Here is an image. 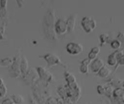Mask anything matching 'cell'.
I'll list each match as a JSON object with an SVG mask.
<instances>
[{"label":"cell","mask_w":124,"mask_h":104,"mask_svg":"<svg viewBox=\"0 0 124 104\" xmlns=\"http://www.w3.org/2000/svg\"><path fill=\"white\" fill-rule=\"evenodd\" d=\"M111 73V70L108 67L104 66L100 70V71L97 73V75H98L100 78H107L108 77V76H109V75H110Z\"/></svg>","instance_id":"obj_12"},{"label":"cell","mask_w":124,"mask_h":104,"mask_svg":"<svg viewBox=\"0 0 124 104\" xmlns=\"http://www.w3.org/2000/svg\"><path fill=\"white\" fill-rule=\"evenodd\" d=\"M91 62L92 61H91L89 58H85L83 61H82L79 68L80 73L83 74H88L89 72V66H90Z\"/></svg>","instance_id":"obj_11"},{"label":"cell","mask_w":124,"mask_h":104,"mask_svg":"<svg viewBox=\"0 0 124 104\" xmlns=\"http://www.w3.org/2000/svg\"><path fill=\"white\" fill-rule=\"evenodd\" d=\"M118 104H124V98L118 100Z\"/></svg>","instance_id":"obj_33"},{"label":"cell","mask_w":124,"mask_h":104,"mask_svg":"<svg viewBox=\"0 0 124 104\" xmlns=\"http://www.w3.org/2000/svg\"><path fill=\"white\" fill-rule=\"evenodd\" d=\"M105 95L106 96L108 97L109 99H111V98L113 97V91H114V89L113 88V86H112L111 85H109L105 86Z\"/></svg>","instance_id":"obj_20"},{"label":"cell","mask_w":124,"mask_h":104,"mask_svg":"<svg viewBox=\"0 0 124 104\" xmlns=\"http://www.w3.org/2000/svg\"><path fill=\"white\" fill-rule=\"evenodd\" d=\"M8 1L7 0H1L0 1V8L6 9Z\"/></svg>","instance_id":"obj_30"},{"label":"cell","mask_w":124,"mask_h":104,"mask_svg":"<svg viewBox=\"0 0 124 104\" xmlns=\"http://www.w3.org/2000/svg\"><path fill=\"white\" fill-rule=\"evenodd\" d=\"M46 104H60L58 102V99L54 97H49L47 99L46 102Z\"/></svg>","instance_id":"obj_24"},{"label":"cell","mask_w":124,"mask_h":104,"mask_svg":"<svg viewBox=\"0 0 124 104\" xmlns=\"http://www.w3.org/2000/svg\"><path fill=\"white\" fill-rule=\"evenodd\" d=\"M113 97L117 100L124 98V89L121 87L116 88L113 91Z\"/></svg>","instance_id":"obj_13"},{"label":"cell","mask_w":124,"mask_h":104,"mask_svg":"<svg viewBox=\"0 0 124 104\" xmlns=\"http://www.w3.org/2000/svg\"><path fill=\"white\" fill-rule=\"evenodd\" d=\"M21 56L17 55L14 58V62L11 66L9 68V75L13 78H17L21 76L20 63H21Z\"/></svg>","instance_id":"obj_1"},{"label":"cell","mask_w":124,"mask_h":104,"mask_svg":"<svg viewBox=\"0 0 124 104\" xmlns=\"http://www.w3.org/2000/svg\"><path fill=\"white\" fill-rule=\"evenodd\" d=\"M7 14V9L0 8V18H4Z\"/></svg>","instance_id":"obj_29"},{"label":"cell","mask_w":124,"mask_h":104,"mask_svg":"<svg viewBox=\"0 0 124 104\" xmlns=\"http://www.w3.org/2000/svg\"><path fill=\"white\" fill-rule=\"evenodd\" d=\"M96 89H97V91L99 94H100V95H105V86L102 85H98Z\"/></svg>","instance_id":"obj_23"},{"label":"cell","mask_w":124,"mask_h":104,"mask_svg":"<svg viewBox=\"0 0 124 104\" xmlns=\"http://www.w3.org/2000/svg\"><path fill=\"white\" fill-rule=\"evenodd\" d=\"M107 63L109 66L111 67H115L117 65V59L116 55V51L108 56Z\"/></svg>","instance_id":"obj_14"},{"label":"cell","mask_w":124,"mask_h":104,"mask_svg":"<svg viewBox=\"0 0 124 104\" xmlns=\"http://www.w3.org/2000/svg\"><path fill=\"white\" fill-rule=\"evenodd\" d=\"M35 69L40 80L47 83H51L53 81V75L45 67L42 66H38L35 68Z\"/></svg>","instance_id":"obj_4"},{"label":"cell","mask_w":124,"mask_h":104,"mask_svg":"<svg viewBox=\"0 0 124 104\" xmlns=\"http://www.w3.org/2000/svg\"><path fill=\"white\" fill-rule=\"evenodd\" d=\"M4 83V82H3V80L1 78H0V86L1 85H3Z\"/></svg>","instance_id":"obj_34"},{"label":"cell","mask_w":124,"mask_h":104,"mask_svg":"<svg viewBox=\"0 0 124 104\" xmlns=\"http://www.w3.org/2000/svg\"><path fill=\"white\" fill-rule=\"evenodd\" d=\"M14 62V58L11 57H6L3 58L0 61V65L4 67H10L13 64Z\"/></svg>","instance_id":"obj_15"},{"label":"cell","mask_w":124,"mask_h":104,"mask_svg":"<svg viewBox=\"0 0 124 104\" xmlns=\"http://www.w3.org/2000/svg\"><path fill=\"white\" fill-rule=\"evenodd\" d=\"M81 26L87 34H90L97 27V21L91 17H84L81 21Z\"/></svg>","instance_id":"obj_2"},{"label":"cell","mask_w":124,"mask_h":104,"mask_svg":"<svg viewBox=\"0 0 124 104\" xmlns=\"http://www.w3.org/2000/svg\"><path fill=\"white\" fill-rule=\"evenodd\" d=\"M66 50L70 55L76 56L82 53L83 47L78 43L70 42L66 46Z\"/></svg>","instance_id":"obj_6"},{"label":"cell","mask_w":124,"mask_h":104,"mask_svg":"<svg viewBox=\"0 0 124 104\" xmlns=\"http://www.w3.org/2000/svg\"><path fill=\"white\" fill-rule=\"evenodd\" d=\"M105 66L104 62L101 58H97L96 59L91 62L89 67L91 71L94 74H97L100 71L101 69Z\"/></svg>","instance_id":"obj_8"},{"label":"cell","mask_w":124,"mask_h":104,"mask_svg":"<svg viewBox=\"0 0 124 104\" xmlns=\"http://www.w3.org/2000/svg\"><path fill=\"white\" fill-rule=\"evenodd\" d=\"M77 15L76 14H71L66 20L68 29V33H72L74 31L75 27H76V20H77Z\"/></svg>","instance_id":"obj_10"},{"label":"cell","mask_w":124,"mask_h":104,"mask_svg":"<svg viewBox=\"0 0 124 104\" xmlns=\"http://www.w3.org/2000/svg\"><path fill=\"white\" fill-rule=\"evenodd\" d=\"M57 93H58V95L61 97L62 99L63 100V101H66L67 99H68L67 94H66V88H65V87H59V88L57 89Z\"/></svg>","instance_id":"obj_17"},{"label":"cell","mask_w":124,"mask_h":104,"mask_svg":"<svg viewBox=\"0 0 124 104\" xmlns=\"http://www.w3.org/2000/svg\"><path fill=\"white\" fill-rule=\"evenodd\" d=\"M117 64L121 66L124 65V55L117 58Z\"/></svg>","instance_id":"obj_31"},{"label":"cell","mask_w":124,"mask_h":104,"mask_svg":"<svg viewBox=\"0 0 124 104\" xmlns=\"http://www.w3.org/2000/svg\"><path fill=\"white\" fill-rule=\"evenodd\" d=\"M110 45L111 48L114 49V50L117 51L121 47L122 44L120 41L117 40V39H114V40H112L110 43Z\"/></svg>","instance_id":"obj_21"},{"label":"cell","mask_w":124,"mask_h":104,"mask_svg":"<svg viewBox=\"0 0 124 104\" xmlns=\"http://www.w3.org/2000/svg\"><path fill=\"white\" fill-rule=\"evenodd\" d=\"M91 51L94 53V54L98 55L99 54L100 51H101V48L99 47H94L93 48H92V49L91 50Z\"/></svg>","instance_id":"obj_28"},{"label":"cell","mask_w":124,"mask_h":104,"mask_svg":"<svg viewBox=\"0 0 124 104\" xmlns=\"http://www.w3.org/2000/svg\"><path fill=\"white\" fill-rule=\"evenodd\" d=\"M1 104H15L11 97H8L3 99L1 102Z\"/></svg>","instance_id":"obj_26"},{"label":"cell","mask_w":124,"mask_h":104,"mask_svg":"<svg viewBox=\"0 0 124 104\" xmlns=\"http://www.w3.org/2000/svg\"><path fill=\"white\" fill-rule=\"evenodd\" d=\"M10 97L12 98L15 104H21L24 102V100L23 97L20 94H13Z\"/></svg>","instance_id":"obj_18"},{"label":"cell","mask_w":124,"mask_h":104,"mask_svg":"<svg viewBox=\"0 0 124 104\" xmlns=\"http://www.w3.org/2000/svg\"><path fill=\"white\" fill-rule=\"evenodd\" d=\"M97 55L94 54V53H93V52H91V51H89V53H88V58H89V59H90L91 61H94V59H96V58H97Z\"/></svg>","instance_id":"obj_27"},{"label":"cell","mask_w":124,"mask_h":104,"mask_svg":"<svg viewBox=\"0 0 124 104\" xmlns=\"http://www.w3.org/2000/svg\"><path fill=\"white\" fill-rule=\"evenodd\" d=\"M55 14L53 9H49L45 14L43 20V28H54Z\"/></svg>","instance_id":"obj_3"},{"label":"cell","mask_w":124,"mask_h":104,"mask_svg":"<svg viewBox=\"0 0 124 104\" xmlns=\"http://www.w3.org/2000/svg\"><path fill=\"white\" fill-rule=\"evenodd\" d=\"M16 3H17V4L19 8H22L23 6L24 1H21V0H18V1H16Z\"/></svg>","instance_id":"obj_32"},{"label":"cell","mask_w":124,"mask_h":104,"mask_svg":"<svg viewBox=\"0 0 124 104\" xmlns=\"http://www.w3.org/2000/svg\"><path fill=\"white\" fill-rule=\"evenodd\" d=\"M7 92H8V89L5 85L4 84L3 85L0 86V98L5 97L7 94Z\"/></svg>","instance_id":"obj_22"},{"label":"cell","mask_w":124,"mask_h":104,"mask_svg":"<svg viewBox=\"0 0 124 104\" xmlns=\"http://www.w3.org/2000/svg\"><path fill=\"white\" fill-rule=\"evenodd\" d=\"M122 88L124 89V82H123L122 84Z\"/></svg>","instance_id":"obj_36"},{"label":"cell","mask_w":124,"mask_h":104,"mask_svg":"<svg viewBox=\"0 0 124 104\" xmlns=\"http://www.w3.org/2000/svg\"><path fill=\"white\" fill-rule=\"evenodd\" d=\"M64 76H65V80L67 82V84L77 82V79H76V76L72 73L70 72L69 71L65 72V73H64Z\"/></svg>","instance_id":"obj_16"},{"label":"cell","mask_w":124,"mask_h":104,"mask_svg":"<svg viewBox=\"0 0 124 104\" xmlns=\"http://www.w3.org/2000/svg\"><path fill=\"white\" fill-rule=\"evenodd\" d=\"M109 35L107 33H102L99 36L100 46L102 47L105 45L109 40Z\"/></svg>","instance_id":"obj_19"},{"label":"cell","mask_w":124,"mask_h":104,"mask_svg":"<svg viewBox=\"0 0 124 104\" xmlns=\"http://www.w3.org/2000/svg\"><path fill=\"white\" fill-rule=\"evenodd\" d=\"M54 29L57 35H63L68 33L66 20L61 19L57 20L55 23Z\"/></svg>","instance_id":"obj_7"},{"label":"cell","mask_w":124,"mask_h":104,"mask_svg":"<svg viewBox=\"0 0 124 104\" xmlns=\"http://www.w3.org/2000/svg\"><path fill=\"white\" fill-rule=\"evenodd\" d=\"M117 39L121 42V44L124 43V32H119L117 36Z\"/></svg>","instance_id":"obj_25"},{"label":"cell","mask_w":124,"mask_h":104,"mask_svg":"<svg viewBox=\"0 0 124 104\" xmlns=\"http://www.w3.org/2000/svg\"><path fill=\"white\" fill-rule=\"evenodd\" d=\"M29 61L26 57V56H21V63H20V69H21V76L23 78H24L28 74L29 71Z\"/></svg>","instance_id":"obj_9"},{"label":"cell","mask_w":124,"mask_h":104,"mask_svg":"<svg viewBox=\"0 0 124 104\" xmlns=\"http://www.w3.org/2000/svg\"><path fill=\"white\" fill-rule=\"evenodd\" d=\"M4 39V37H3V34H2L1 33H0V40H3Z\"/></svg>","instance_id":"obj_35"},{"label":"cell","mask_w":124,"mask_h":104,"mask_svg":"<svg viewBox=\"0 0 124 104\" xmlns=\"http://www.w3.org/2000/svg\"><path fill=\"white\" fill-rule=\"evenodd\" d=\"M41 57L46 62L47 66L48 67H52L57 66L59 64H62V62L59 57L55 54L50 53H47Z\"/></svg>","instance_id":"obj_5"}]
</instances>
